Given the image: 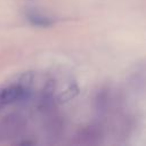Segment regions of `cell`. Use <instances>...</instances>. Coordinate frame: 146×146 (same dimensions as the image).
Here are the masks:
<instances>
[{
  "label": "cell",
  "mask_w": 146,
  "mask_h": 146,
  "mask_svg": "<svg viewBox=\"0 0 146 146\" xmlns=\"http://www.w3.org/2000/svg\"><path fill=\"white\" fill-rule=\"evenodd\" d=\"M30 97V89L22 83L9 84L0 88V110L5 106L26 100Z\"/></svg>",
  "instance_id": "obj_1"
},
{
  "label": "cell",
  "mask_w": 146,
  "mask_h": 146,
  "mask_svg": "<svg viewBox=\"0 0 146 146\" xmlns=\"http://www.w3.org/2000/svg\"><path fill=\"white\" fill-rule=\"evenodd\" d=\"M26 18L31 25L39 26V27H48L55 23V21L51 17H48L41 13H38V11H30L26 15Z\"/></svg>",
  "instance_id": "obj_2"
},
{
  "label": "cell",
  "mask_w": 146,
  "mask_h": 146,
  "mask_svg": "<svg viewBox=\"0 0 146 146\" xmlns=\"http://www.w3.org/2000/svg\"><path fill=\"white\" fill-rule=\"evenodd\" d=\"M78 91H79L78 87H76L75 84H72V86H70L64 92L60 94V96H59V100H62V102H64V100H68V99L73 98L74 96H76Z\"/></svg>",
  "instance_id": "obj_3"
}]
</instances>
